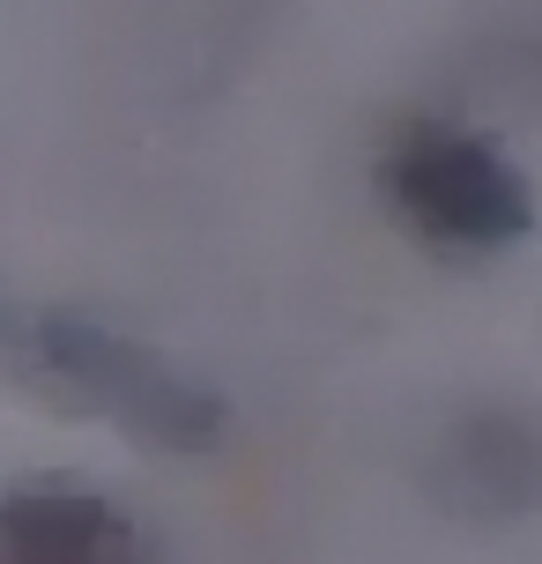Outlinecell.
I'll return each instance as SVG.
<instances>
[{
	"instance_id": "1",
	"label": "cell",
	"mask_w": 542,
	"mask_h": 564,
	"mask_svg": "<svg viewBox=\"0 0 542 564\" xmlns=\"http://www.w3.org/2000/svg\"><path fill=\"white\" fill-rule=\"evenodd\" d=\"M387 200L438 253H498L528 230V178L468 127H409L387 156Z\"/></svg>"
},
{
	"instance_id": "2",
	"label": "cell",
	"mask_w": 542,
	"mask_h": 564,
	"mask_svg": "<svg viewBox=\"0 0 542 564\" xmlns=\"http://www.w3.org/2000/svg\"><path fill=\"white\" fill-rule=\"evenodd\" d=\"M30 341H37V365H45L53 387H67L75 401L134 423L149 438L194 446V438H208V431L224 423L200 387H186L156 349H142V341H127V335H97L83 319H37Z\"/></svg>"
},
{
	"instance_id": "3",
	"label": "cell",
	"mask_w": 542,
	"mask_h": 564,
	"mask_svg": "<svg viewBox=\"0 0 542 564\" xmlns=\"http://www.w3.org/2000/svg\"><path fill=\"white\" fill-rule=\"evenodd\" d=\"M0 564H149L134 520L89 490H15L0 498Z\"/></svg>"
}]
</instances>
